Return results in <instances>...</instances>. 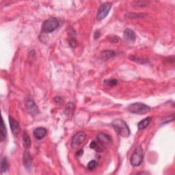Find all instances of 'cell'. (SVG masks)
Returning a JSON list of instances; mask_svg holds the SVG:
<instances>
[{
    "instance_id": "277c9868",
    "label": "cell",
    "mask_w": 175,
    "mask_h": 175,
    "mask_svg": "<svg viewBox=\"0 0 175 175\" xmlns=\"http://www.w3.org/2000/svg\"><path fill=\"white\" fill-rule=\"evenodd\" d=\"M143 160V150L141 146H138L133 151L130 158V163L134 167H137L142 164Z\"/></svg>"
},
{
    "instance_id": "9c48e42d",
    "label": "cell",
    "mask_w": 175,
    "mask_h": 175,
    "mask_svg": "<svg viewBox=\"0 0 175 175\" xmlns=\"http://www.w3.org/2000/svg\"><path fill=\"white\" fill-rule=\"evenodd\" d=\"M9 122L12 133H13L14 136H17L19 134L20 131H21L19 123L14 118L11 117V116L9 117Z\"/></svg>"
},
{
    "instance_id": "d4e9b609",
    "label": "cell",
    "mask_w": 175,
    "mask_h": 175,
    "mask_svg": "<svg viewBox=\"0 0 175 175\" xmlns=\"http://www.w3.org/2000/svg\"><path fill=\"white\" fill-rule=\"evenodd\" d=\"M118 41L117 39H116V38H113V39H111V42H117Z\"/></svg>"
},
{
    "instance_id": "ba28073f",
    "label": "cell",
    "mask_w": 175,
    "mask_h": 175,
    "mask_svg": "<svg viewBox=\"0 0 175 175\" xmlns=\"http://www.w3.org/2000/svg\"><path fill=\"white\" fill-rule=\"evenodd\" d=\"M97 137L98 139V142L99 143L103 148H107V147L110 146L111 143H112V139H111V136L103 132L98 133Z\"/></svg>"
},
{
    "instance_id": "8fae6325",
    "label": "cell",
    "mask_w": 175,
    "mask_h": 175,
    "mask_svg": "<svg viewBox=\"0 0 175 175\" xmlns=\"http://www.w3.org/2000/svg\"><path fill=\"white\" fill-rule=\"evenodd\" d=\"M123 36L125 39L130 40V41H134L136 39V35L133 30L129 28L125 30L123 33Z\"/></svg>"
},
{
    "instance_id": "603a6c76",
    "label": "cell",
    "mask_w": 175,
    "mask_h": 175,
    "mask_svg": "<svg viewBox=\"0 0 175 175\" xmlns=\"http://www.w3.org/2000/svg\"><path fill=\"white\" fill-rule=\"evenodd\" d=\"M100 35H101V33L100 31H96L95 32V34H94V38H95V40H97V39L100 37Z\"/></svg>"
},
{
    "instance_id": "7402d4cb",
    "label": "cell",
    "mask_w": 175,
    "mask_h": 175,
    "mask_svg": "<svg viewBox=\"0 0 175 175\" xmlns=\"http://www.w3.org/2000/svg\"><path fill=\"white\" fill-rule=\"evenodd\" d=\"M97 142H96V141H92L90 144V147L92 149H95L96 148H97Z\"/></svg>"
},
{
    "instance_id": "7c38bea8",
    "label": "cell",
    "mask_w": 175,
    "mask_h": 175,
    "mask_svg": "<svg viewBox=\"0 0 175 175\" xmlns=\"http://www.w3.org/2000/svg\"><path fill=\"white\" fill-rule=\"evenodd\" d=\"M23 163L25 168L30 170L32 167V157L29 152L25 151L23 155Z\"/></svg>"
},
{
    "instance_id": "e0dca14e",
    "label": "cell",
    "mask_w": 175,
    "mask_h": 175,
    "mask_svg": "<svg viewBox=\"0 0 175 175\" xmlns=\"http://www.w3.org/2000/svg\"><path fill=\"white\" fill-rule=\"evenodd\" d=\"M9 168V164L8 160L6 159V157H2L1 159V171L2 172H6L8 170Z\"/></svg>"
},
{
    "instance_id": "52a82bcc",
    "label": "cell",
    "mask_w": 175,
    "mask_h": 175,
    "mask_svg": "<svg viewBox=\"0 0 175 175\" xmlns=\"http://www.w3.org/2000/svg\"><path fill=\"white\" fill-rule=\"evenodd\" d=\"M25 107L28 112L32 116L36 115L39 113V108H38L36 104L35 103L34 101L32 98L27 97L25 100Z\"/></svg>"
},
{
    "instance_id": "3957f363",
    "label": "cell",
    "mask_w": 175,
    "mask_h": 175,
    "mask_svg": "<svg viewBox=\"0 0 175 175\" xmlns=\"http://www.w3.org/2000/svg\"><path fill=\"white\" fill-rule=\"evenodd\" d=\"M60 22L58 19L54 17H52L47 19L42 25V32L43 33H51L55 31L59 27Z\"/></svg>"
},
{
    "instance_id": "cb8c5ba5",
    "label": "cell",
    "mask_w": 175,
    "mask_h": 175,
    "mask_svg": "<svg viewBox=\"0 0 175 175\" xmlns=\"http://www.w3.org/2000/svg\"><path fill=\"white\" fill-rule=\"evenodd\" d=\"M83 149H80V151H78L77 152V157L82 156V155H83Z\"/></svg>"
},
{
    "instance_id": "ac0fdd59",
    "label": "cell",
    "mask_w": 175,
    "mask_h": 175,
    "mask_svg": "<svg viewBox=\"0 0 175 175\" xmlns=\"http://www.w3.org/2000/svg\"><path fill=\"white\" fill-rule=\"evenodd\" d=\"M104 83H105V85H107L108 86H110V87H113V86H115L117 85L118 81L116 80H105L104 81Z\"/></svg>"
},
{
    "instance_id": "5bb4252c",
    "label": "cell",
    "mask_w": 175,
    "mask_h": 175,
    "mask_svg": "<svg viewBox=\"0 0 175 175\" xmlns=\"http://www.w3.org/2000/svg\"><path fill=\"white\" fill-rule=\"evenodd\" d=\"M151 121H152V118H151V117L144 118V120H141L138 123V129H139V130H142V129H146L147 127L149 125V124L151 123Z\"/></svg>"
},
{
    "instance_id": "8992f818",
    "label": "cell",
    "mask_w": 175,
    "mask_h": 175,
    "mask_svg": "<svg viewBox=\"0 0 175 175\" xmlns=\"http://www.w3.org/2000/svg\"><path fill=\"white\" fill-rule=\"evenodd\" d=\"M86 139V134L83 131H80L73 136L71 142V145L73 148H76L80 146L84 142Z\"/></svg>"
},
{
    "instance_id": "2e32d148",
    "label": "cell",
    "mask_w": 175,
    "mask_h": 175,
    "mask_svg": "<svg viewBox=\"0 0 175 175\" xmlns=\"http://www.w3.org/2000/svg\"><path fill=\"white\" fill-rule=\"evenodd\" d=\"M6 135H7V131H6V125H5L4 120L2 119V125H1V136H0V139H1V142H3L4 139L6 138Z\"/></svg>"
},
{
    "instance_id": "ffe728a7",
    "label": "cell",
    "mask_w": 175,
    "mask_h": 175,
    "mask_svg": "<svg viewBox=\"0 0 175 175\" xmlns=\"http://www.w3.org/2000/svg\"><path fill=\"white\" fill-rule=\"evenodd\" d=\"M69 44L71 47H75L77 46V41H76L74 38H70L69 40Z\"/></svg>"
},
{
    "instance_id": "30bf717a",
    "label": "cell",
    "mask_w": 175,
    "mask_h": 175,
    "mask_svg": "<svg viewBox=\"0 0 175 175\" xmlns=\"http://www.w3.org/2000/svg\"><path fill=\"white\" fill-rule=\"evenodd\" d=\"M47 129L43 127L36 128L34 131V136L37 139H42V138H44L47 136Z\"/></svg>"
},
{
    "instance_id": "4fadbf2b",
    "label": "cell",
    "mask_w": 175,
    "mask_h": 175,
    "mask_svg": "<svg viewBox=\"0 0 175 175\" xmlns=\"http://www.w3.org/2000/svg\"><path fill=\"white\" fill-rule=\"evenodd\" d=\"M23 144L25 148L27 149L30 148L32 144L31 139H30L28 134L25 132V131H24L23 133Z\"/></svg>"
},
{
    "instance_id": "d6986e66",
    "label": "cell",
    "mask_w": 175,
    "mask_h": 175,
    "mask_svg": "<svg viewBox=\"0 0 175 175\" xmlns=\"http://www.w3.org/2000/svg\"><path fill=\"white\" fill-rule=\"evenodd\" d=\"M97 163L95 160L90 161L89 163L88 164V166H87L88 170H93L97 167Z\"/></svg>"
},
{
    "instance_id": "9a60e30c",
    "label": "cell",
    "mask_w": 175,
    "mask_h": 175,
    "mask_svg": "<svg viewBox=\"0 0 175 175\" xmlns=\"http://www.w3.org/2000/svg\"><path fill=\"white\" fill-rule=\"evenodd\" d=\"M115 52L114 51L111 50H107V51H104L103 52H102L101 54V58L104 60H108L109 59H111L113 57L115 56Z\"/></svg>"
},
{
    "instance_id": "44dd1931",
    "label": "cell",
    "mask_w": 175,
    "mask_h": 175,
    "mask_svg": "<svg viewBox=\"0 0 175 175\" xmlns=\"http://www.w3.org/2000/svg\"><path fill=\"white\" fill-rule=\"evenodd\" d=\"M134 4H136L135 6H140V7H144V6H146V4H147V2H134Z\"/></svg>"
},
{
    "instance_id": "7a4b0ae2",
    "label": "cell",
    "mask_w": 175,
    "mask_h": 175,
    "mask_svg": "<svg viewBox=\"0 0 175 175\" xmlns=\"http://www.w3.org/2000/svg\"><path fill=\"white\" fill-rule=\"evenodd\" d=\"M128 110L129 112L136 114H146L151 111V108L144 103H135L129 105Z\"/></svg>"
},
{
    "instance_id": "5b68a950",
    "label": "cell",
    "mask_w": 175,
    "mask_h": 175,
    "mask_svg": "<svg viewBox=\"0 0 175 175\" xmlns=\"http://www.w3.org/2000/svg\"><path fill=\"white\" fill-rule=\"evenodd\" d=\"M111 8V4L110 2H106V3L103 4L99 7L97 12V19L98 21H101L105 18L108 16V14L110 12V11Z\"/></svg>"
},
{
    "instance_id": "6da1fadb",
    "label": "cell",
    "mask_w": 175,
    "mask_h": 175,
    "mask_svg": "<svg viewBox=\"0 0 175 175\" xmlns=\"http://www.w3.org/2000/svg\"><path fill=\"white\" fill-rule=\"evenodd\" d=\"M111 126L119 136L127 138L130 136V129L125 121L122 119H116L111 123Z\"/></svg>"
}]
</instances>
